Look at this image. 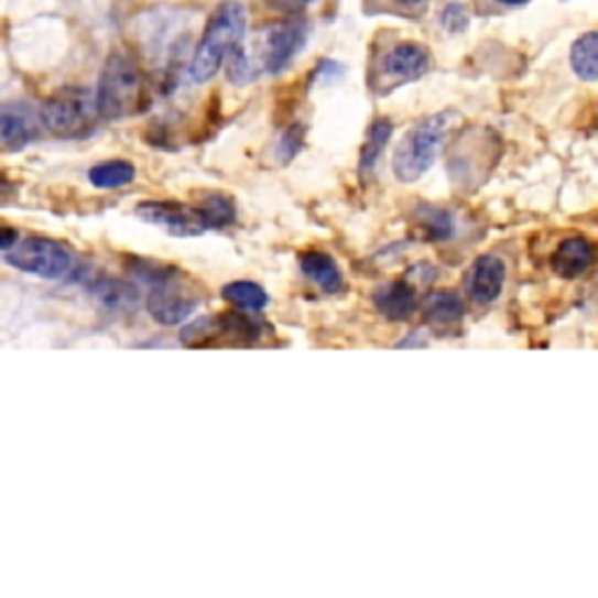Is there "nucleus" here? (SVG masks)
Segmentation results:
<instances>
[{"label": "nucleus", "instance_id": "f257e3e1", "mask_svg": "<svg viewBox=\"0 0 598 598\" xmlns=\"http://www.w3.org/2000/svg\"><path fill=\"white\" fill-rule=\"evenodd\" d=\"M248 14L246 8L237 0H225L214 12H210L199 47L192 56L189 77L195 83H208L220 66L229 59V54L239 45H243Z\"/></svg>", "mask_w": 598, "mask_h": 598}, {"label": "nucleus", "instance_id": "f03ea898", "mask_svg": "<svg viewBox=\"0 0 598 598\" xmlns=\"http://www.w3.org/2000/svg\"><path fill=\"white\" fill-rule=\"evenodd\" d=\"M96 110L106 120H122L137 115L143 106V75L133 56L112 52L96 87Z\"/></svg>", "mask_w": 598, "mask_h": 598}, {"label": "nucleus", "instance_id": "7ed1b4c3", "mask_svg": "<svg viewBox=\"0 0 598 598\" xmlns=\"http://www.w3.org/2000/svg\"><path fill=\"white\" fill-rule=\"evenodd\" d=\"M449 120L452 115L447 112L431 115L402 139L393 154V171L398 181L414 183L435 164L437 152L447 137Z\"/></svg>", "mask_w": 598, "mask_h": 598}, {"label": "nucleus", "instance_id": "20e7f679", "mask_svg": "<svg viewBox=\"0 0 598 598\" xmlns=\"http://www.w3.org/2000/svg\"><path fill=\"white\" fill-rule=\"evenodd\" d=\"M43 127L62 139L85 137L94 129L96 122V99H91L85 89H62L47 99L41 108Z\"/></svg>", "mask_w": 598, "mask_h": 598}, {"label": "nucleus", "instance_id": "39448f33", "mask_svg": "<svg viewBox=\"0 0 598 598\" xmlns=\"http://www.w3.org/2000/svg\"><path fill=\"white\" fill-rule=\"evenodd\" d=\"M8 262L26 274L47 281H59L68 276L73 269L70 250L62 241L47 237H29L24 241H17L8 250Z\"/></svg>", "mask_w": 598, "mask_h": 598}, {"label": "nucleus", "instance_id": "423d86ee", "mask_svg": "<svg viewBox=\"0 0 598 598\" xmlns=\"http://www.w3.org/2000/svg\"><path fill=\"white\" fill-rule=\"evenodd\" d=\"M260 337V325L241 314L204 316L183 327L181 341L189 349H204L216 344H253Z\"/></svg>", "mask_w": 598, "mask_h": 598}, {"label": "nucleus", "instance_id": "0eeeda50", "mask_svg": "<svg viewBox=\"0 0 598 598\" xmlns=\"http://www.w3.org/2000/svg\"><path fill=\"white\" fill-rule=\"evenodd\" d=\"M306 33L308 29L302 19H287V22L264 29L260 41V66L272 75L281 73L304 47Z\"/></svg>", "mask_w": 598, "mask_h": 598}, {"label": "nucleus", "instance_id": "6e6552de", "mask_svg": "<svg viewBox=\"0 0 598 598\" xmlns=\"http://www.w3.org/2000/svg\"><path fill=\"white\" fill-rule=\"evenodd\" d=\"M137 216L173 237H199L206 231L197 210L176 202H141Z\"/></svg>", "mask_w": 598, "mask_h": 598}, {"label": "nucleus", "instance_id": "1a4fd4ad", "mask_svg": "<svg viewBox=\"0 0 598 598\" xmlns=\"http://www.w3.org/2000/svg\"><path fill=\"white\" fill-rule=\"evenodd\" d=\"M197 306L199 300L173 276L154 285L148 295V312L160 325H181L195 314Z\"/></svg>", "mask_w": 598, "mask_h": 598}, {"label": "nucleus", "instance_id": "9d476101", "mask_svg": "<svg viewBox=\"0 0 598 598\" xmlns=\"http://www.w3.org/2000/svg\"><path fill=\"white\" fill-rule=\"evenodd\" d=\"M431 68V54L418 43H400L383 56V75L395 85L414 83Z\"/></svg>", "mask_w": 598, "mask_h": 598}, {"label": "nucleus", "instance_id": "9b49d317", "mask_svg": "<svg viewBox=\"0 0 598 598\" xmlns=\"http://www.w3.org/2000/svg\"><path fill=\"white\" fill-rule=\"evenodd\" d=\"M505 285V264L496 255H481L472 262L466 276L468 295L477 304H493Z\"/></svg>", "mask_w": 598, "mask_h": 598}, {"label": "nucleus", "instance_id": "f8f14e48", "mask_svg": "<svg viewBox=\"0 0 598 598\" xmlns=\"http://www.w3.org/2000/svg\"><path fill=\"white\" fill-rule=\"evenodd\" d=\"M37 137V124L33 110L26 106H6L0 108V143L19 150Z\"/></svg>", "mask_w": 598, "mask_h": 598}, {"label": "nucleus", "instance_id": "ddd939ff", "mask_svg": "<svg viewBox=\"0 0 598 598\" xmlns=\"http://www.w3.org/2000/svg\"><path fill=\"white\" fill-rule=\"evenodd\" d=\"M596 260V250L587 239H566L552 255L554 272L562 279H577Z\"/></svg>", "mask_w": 598, "mask_h": 598}, {"label": "nucleus", "instance_id": "4468645a", "mask_svg": "<svg viewBox=\"0 0 598 598\" xmlns=\"http://www.w3.org/2000/svg\"><path fill=\"white\" fill-rule=\"evenodd\" d=\"M374 304L379 308V314L389 320H404L416 312V295L410 283L391 281L377 287Z\"/></svg>", "mask_w": 598, "mask_h": 598}, {"label": "nucleus", "instance_id": "2eb2a0df", "mask_svg": "<svg viewBox=\"0 0 598 598\" xmlns=\"http://www.w3.org/2000/svg\"><path fill=\"white\" fill-rule=\"evenodd\" d=\"M300 267H302V274L312 283H316L323 293L337 295L344 291V276L330 255L306 253V255H302Z\"/></svg>", "mask_w": 598, "mask_h": 598}, {"label": "nucleus", "instance_id": "dca6fc26", "mask_svg": "<svg viewBox=\"0 0 598 598\" xmlns=\"http://www.w3.org/2000/svg\"><path fill=\"white\" fill-rule=\"evenodd\" d=\"M570 66L580 80H598V33H585L583 37H577L570 50Z\"/></svg>", "mask_w": 598, "mask_h": 598}, {"label": "nucleus", "instance_id": "f3484780", "mask_svg": "<svg viewBox=\"0 0 598 598\" xmlns=\"http://www.w3.org/2000/svg\"><path fill=\"white\" fill-rule=\"evenodd\" d=\"M137 178V168L124 160H110L96 164L89 171V183L99 189H118Z\"/></svg>", "mask_w": 598, "mask_h": 598}, {"label": "nucleus", "instance_id": "a211bd4d", "mask_svg": "<svg viewBox=\"0 0 598 598\" xmlns=\"http://www.w3.org/2000/svg\"><path fill=\"white\" fill-rule=\"evenodd\" d=\"M423 314L435 325H452L463 316V302L452 291H435L423 302Z\"/></svg>", "mask_w": 598, "mask_h": 598}, {"label": "nucleus", "instance_id": "6ab92c4d", "mask_svg": "<svg viewBox=\"0 0 598 598\" xmlns=\"http://www.w3.org/2000/svg\"><path fill=\"white\" fill-rule=\"evenodd\" d=\"M197 216L206 229H222L237 220V208L222 195H206L197 206Z\"/></svg>", "mask_w": 598, "mask_h": 598}, {"label": "nucleus", "instance_id": "aec40b11", "mask_svg": "<svg viewBox=\"0 0 598 598\" xmlns=\"http://www.w3.org/2000/svg\"><path fill=\"white\" fill-rule=\"evenodd\" d=\"M222 297L241 312H260L269 304L267 293L253 281H231L222 287Z\"/></svg>", "mask_w": 598, "mask_h": 598}, {"label": "nucleus", "instance_id": "412c9836", "mask_svg": "<svg viewBox=\"0 0 598 598\" xmlns=\"http://www.w3.org/2000/svg\"><path fill=\"white\" fill-rule=\"evenodd\" d=\"M393 133V124L389 120H377L370 131H368V141L362 145V154H360V168L362 171H372L374 164L381 157V150L389 143Z\"/></svg>", "mask_w": 598, "mask_h": 598}, {"label": "nucleus", "instance_id": "4be33fe9", "mask_svg": "<svg viewBox=\"0 0 598 598\" xmlns=\"http://www.w3.org/2000/svg\"><path fill=\"white\" fill-rule=\"evenodd\" d=\"M91 293L108 306H127L137 302V291L124 281L99 279L91 285Z\"/></svg>", "mask_w": 598, "mask_h": 598}, {"label": "nucleus", "instance_id": "5701e85b", "mask_svg": "<svg viewBox=\"0 0 598 598\" xmlns=\"http://www.w3.org/2000/svg\"><path fill=\"white\" fill-rule=\"evenodd\" d=\"M421 225L431 241H447L454 235V218L447 214V210H439V208L423 210Z\"/></svg>", "mask_w": 598, "mask_h": 598}, {"label": "nucleus", "instance_id": "b1692460", "mask_svg": "<svg viewBox=\"0 0 598 598\" xmlns=\"http://www.w3.org/2000/svg\"><path fill=\"white\" fill-rule=\"evenodd\" d=\"M442 26H445L449 33H458L468 26V14L460 6H449L445 12H442Z\"/></svg>", "mask_w": 598, "mask_h": 598}, {"label": "nucleus", "instance_id": "393cba45", "mask_svg": "<svg viewBox=\"0 0 598 598\" xmlns=\"http://www.w3.org/2000/svg\"><path fill=\"white\" fill-rule=\"evenodd\" d=\"M17 195V185L10 181L6 171H0V204H8Z\"/></svg>", "mask_w": 598, "mask_h": 598}, {"label": "nucleus", "instance_id": "a878e982", "mask_svg": "<svg viewBox=\"0 0 598 598\" xmlns=\"http://www.w3.org/2000/svg\"><path fill=\"white\" fill-rule=\"evenodd\" d=\"M19 241V235L17 229L10 227V225H3L0 222V250H10L14 243Z\"/></svg>", "mask_w": 598, "mask_h": 598}, {"label": "nucleus", "instance_id": "bb28decb", "mask_svg": "<svg viewBox=\"0 0 598 598\" xmlns=\"http://www.w3.org/2000/svg\"><path fill=\"white\" fill-rule=\"evenodd\" d=\"M393 3L402 6L404 10H416V8H423L428 3V0H393Z\"/></svg>", "mask_w": 598, "mask_h": 598}, {"label": "nucleus", "instance_id": "cd10ccee", "mask_svg": "<svg viewBox=\"0 0 598 598\" xmlns=\"http://www.w3.org/2000/svg\"><path fill=\"white\" fill-rule=\"evenodd\" d=\"M498 3H500V6H510V8H514V6H526L529 0H498Z\"/></svg>", "mask_w": 598, "mask_h": 598}, {"label": "nucleus", "instance_id": "c85d7f7f", "mask_svg": "<svg viewBox=\"0 0 598 598\" xmlns=\"http://www.w3.org/2000/svg\"><path fill=\"white\" fill-rule=\"evenodd\" d=\"M295 3H300V6H306V3H314V0H295Z\"/></svg>", "mask_w": 598, "mask_h": 598}]
</instances>
